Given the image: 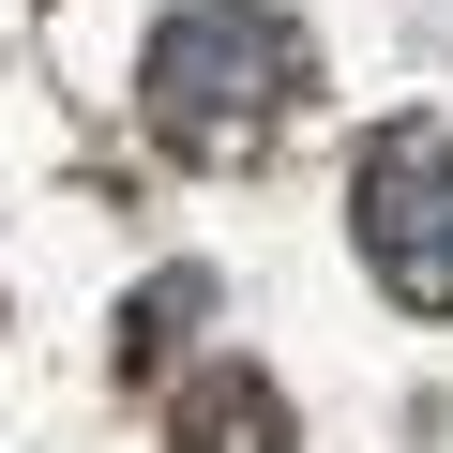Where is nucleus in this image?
Here are the masks:
<instances>
[{
	"label": "nucleus",
	"instance_id": "f03ea898",
	"mask_svg": "<svg viewBox=\"0 0 453 453\" xmlns=\"http://www.w3.org/2000/svg\"><path fill=\"white\" fill-rule=\"evenodd\" d=\"M348 226H363V257L393 303L453 318V121H393L348 181Z\"/></svg>",
	"mask_w": 453,
	"mask_h": 453
},
{
	"label": "nucleus",
	"instance_id": "7ed1b4c3",
	"mask_svg": "<svg viewBox=\"0 0 453 453\" xmlns=\"http://www.w3.org/2000/svg\"><path fill=\"white\" fill-rule=\"evenodd\" d=\"M166 453H288V393H273L257 363H211V378H181Z\"/></svg>",
	"mask_w": 453,
	"mask_h": 453
},
{
	"label": "nucleus",
	"instance_id": "f257e3e1",
	"mask_svg": "<svg viewBox=\"0 0 453 453\" xmlns=\"http://www.w3.org/2000/svg\"><path fill=\"white\" fill-rule=\"evenodd\" d=\"M151 136L196 151V166H257L288 136V106L318 91V46L303 16H273V0H181V16L151 31Z\"/></svg>",
	"mask_w": 453,
	"mask_h": 453
}]
</instances>
